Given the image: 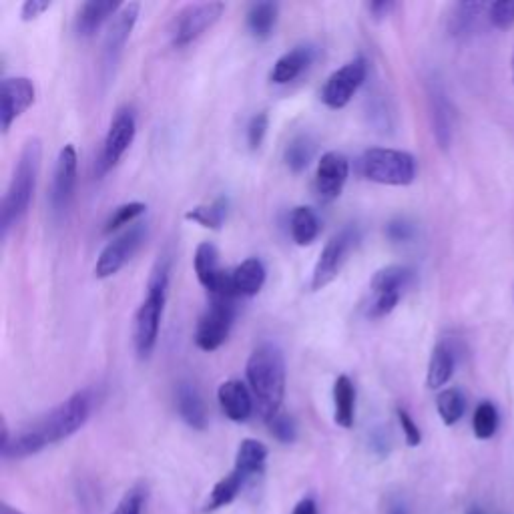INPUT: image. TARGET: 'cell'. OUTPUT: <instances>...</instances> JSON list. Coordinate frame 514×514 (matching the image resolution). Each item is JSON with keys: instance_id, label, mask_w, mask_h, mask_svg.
<instances>
[{"instance_id": "obj_1", "label": "cell", "mask_w": 514, "mask_h": 514, "mask_svg": "<svg viewBox=\"0 0 514 514\" xmlns=\"http://www.w3.org/2000/svg\"><path fill=\"white\" fill-rule=\"evenodd\" d=\"M93 404V394L89 390H81L13 436L9 432V426L3 424V444H0V452H3L7 460H21L39 454L47 446L71 438L91 418Z\"/></svg>"}, {"instance_id": "obj_2", "label": "cell", "mask_w": 514, "mask_h": 514, "mask_svg": "<svg viewBox=\"0 0 514 514\" xmlns=\"http://www.w3.org/2000/svg\"><path fill=\"white\" fill-rule=\"evenodd\" d=\"M245 374L257 402V410H260L266 422H270L282 412V402L286 396L284 352L272 342L257 346L247 360Z\"/></svg>"}, {"instance_id": "obj_3", "label": "cell", "mask_w": 514, "mask_h": 514, "mask_svg": "<svg viewBox=\"0 0 514 514\" xmlns=\"http://www.w3.org/2000/svg\"><path fill=\"white\" fill-rule=\"evenodd\" d=\"M41 159H43L41 139L33 137L25 143L19 155L11 185L3 199V207H0V229H3V237L9 235V231L25 217V213L31 207V201L37 189L39 171H41Z\"/></svg>"}, {"instance_id": "obj_4", "label": "cell", "mask_w": 514, "mask_h": 514, "mask_svg": "<svg viewBox=\"0 0 514 514\" xmlns=\"http://www.w3.org/2000/svg\"><path fill=\"white\" fill-rule=\"evenodd\" d=\"M169 276H171V262L167 255H163L151 272V278L147 284V296L135 314L133 340H135L137 356L141 360H147L157 346L167 292H169Z\"/></svg>"}, {"instance_id": "obj_5", "label": "cell", "mask_w": 514, "mask_h": 514, "mask_svg": "<svg viewBox=\"0 0 514 514\" xmlns=\"http://www.w3.org/2000/svg\"><path fill=\"white\" fill-rule=\"evenodd\" d=\"M360 169L368 181L394 187H406L418 175V163L412 153L388 147L368 149L360 159Z\"/></svg>"}, {"instance_id": "obj_6", "label": "cell", "mask_w": 514, "mask_h": 514, "mask_svg": "<svg viewBox=\"0 0 514 514\" xmlns=\"http://www.w3.org/2000/svg\"><path fill=\"white\" fill-rule=\"evenodd\" d=\"M235 302L237 298L231 296H209V306L195 330V344L199 350L215 352L225 344L237 314Z\"/></svg>"}, {"instance_id": "obj_7", "label": "cell", "mask_w": 514, "mask_h": 514, "mask_svg": "<svg viewBox=\"0 0 514 514\" xmlns=\"http://www.w3.org/2000/svg\"><path fill=\"white\" fill-rule=\"evenodd\" d=\"M360 241V231L354 225L344 227L340 233H336L320 253V260L312 274V290L320 292L328 284H332L338 274L342 272L344 264L348 262V255L356 249Z\"/></svg>"}, {"instance_id": "obj_8", "label": "cell", "mask_w": 514, "mask_h": 514, "mask_svg": "<svg viewBox=\"0 0 514 514\" xmlns=\"http://www.w3.org/2000/svg\"><path fill=\"white\" fill-rule=\"evenodd\" d=\"M223 3H201L185 7L171 25V43L177 49H183L205 35L223 15Z\"/></svg>"}, {"instance_id": "obj_9", "label": "cell", "mask_w": 514, "mask_h": 514, "mask_svg": "<svg viewBox=\"0 0 514 514\" xmlns=\"http://www.w3.org/2000/svg\"><path fill=\"white\" fill-rule=\"evenodd\" d=\"M147 237V225L145 223H135L129 229H125L119 237H115L107 247L101 251L97 266H95V276L99 280H107L115 276L131 257L137 253V249L143 245Z\"/></svg>"}, {"instance_id": "obj_10", "label": "cell", "mask_w": 514, "mask_h": 514, "mask_svg": "<svg viewBox=\"0 0 514 514\" xmlns=\"http://www.w3.org/2000/svg\"><path fill=\"white\" fill-rule=\"evenodd\" d=\"M368 77V61L364 57H358L350 63H346L342 69L332 73L322 89V101L330 109H344L358 89L364 85Z\"/></svg>"}, {"instance_id": "obj_11", "label": "cell", "mask_w": 514, "mask_h": 514, "mask_svg": "<svg viewBox=\"0 0 514 514\" xmlns=\"http://www.w3.org/2000/svg\"><path fill=\"white\" fill-rule=\"evenodd\" d=\"M135 133H137L135 113L129 107L119 109L111 121V127L107 131V137L103 143V151L97 159V175L99 177L105 175L109 169H113L121 161L125 151L131 147Z\"/></svg>"}, {"instance_id": "obj_12", "label": "cell", "mask_w": 514, "mask_h": 514, "mask_svg": "<svg viewBox=\"0 0 514 514\" xmlns=\"http://www.w3.org/2000/svg\"><path fill=\"white\" fill-rule=\"evenodd\" d=\"M193 266L199 284L209 292V296H231L237 298L231 290V272H223L219 266V251L213 243L203 241L195 249Z\"/></svg>"}, {"instance_id": "obj_13", "label": "cell", "mask_w": 514, "mask_h": 514, "mask_svg": "<svg viewBox=\"0 0 514 514\" xmlns=\"http://www.w3.org/2000/svg\"><path fill=\"white\" fill-rule=\"evenodd\" d=\"M37 89L27 77L5 79L0 85V123L3 131L9 133L13 123L35 103Z\"/></svg>"}, {"instance_id": "obj_14", "label": "cell", "mask_w": 514, "mask_h": 514, "mask_svg": "<svg viewBox=\"0 0 514 514\" xmlns=\"http://www.w3.org/2000/svg\"><path fill=\"white\" fill-rule=\"evenodd\" d=\"M77 149L75 145H65L59 153L57 167H55V179H53V191H51V205L55 213H65L71 205L75 185H77Z\"/></svg>"}, {"instance_id": "obj_15", "label": "cell", "mask_w": 514, "mask_h": 514, "mask_svg": "<svg viewBox=\"0 0 514 514\" xmlns=\"http://www.w3.org/2000/svg\"><path fill=\"white\" fill-rule=\"evenodd\" d=\"M350 175V161L338 151L322 155L316 173V191L322 201H334L342 195Z\"/></svg>"}, {"instance_id": "obj_16", "label": "cell", "mask_w": 514, "mask_h": 514, "mask_svg": "<svg viewBox=\"0 0 514 514\" xmlns=\"http://www.w3.org/2000/svg\"><path fill=\"white\" fill-rule=\"evenodd\" d=\"M428 109L434 139L440 149H448L454 137V109L438 81L428 83Z\"/></svg>"}, {"instance_id": "obj_17", "label": "cell", "mask_w": 514, "mask_h": 514, "mask_svg": "<svg viewBox=\"0 0 514 514\" xmlns=\"http://www.w3.org/2000/svg\"><path fill=\"white\" fill-rule=\"evenodd\" d=\"M139 11L141 7L137 3H129L121 9L119 15H115V21L113 25L109 27V33L105 37V51H103V57H105V67L111 69L117 65L135 25H137V19H139Z\"/></svg>"}, {"instance_id": "obj_18", "label": "cell", "mask_w": 514, "mask_h": 514, "mask_svg": "<svg viewBox=\"0 0 514 514\" xmlns=\"http://www.w3.org/2000/svg\"><path fill=\"white\" fill-rule=\"evenodd\" d=\"M217 400L223 414L231 422H245L253 414V396L241 380H227L217 390Z\"/></svg>"}, {"instance_id": "obj_19", "label": "cell", "mask_w": 514, "mask_h": 514, "mask_svg": "<svg viewBox=\"0 0 514 514\" xmlns=\"http://www.w3.org/2000/svg\"><path fill=\"white\" fill-rule=\"evenodd\" d=\"M316 59V49L312 45H298L292 51H288L286 55H282L272 73L270 79L276 85H288L292 81H296Z\"/></svg>"}, {"instance_id": "obj_20", "label": "cell", "mask_w": 514, "mask_h": 514, "mask_svg": "<svg viewBox=\"0 0 514 514\" xmlns=\"http://www.w3.org/2000/svg\"><path fill=\"white\" fill-rule=\"evenodd\" d=\"M123 9L121 3H113V0H91L79 9L77 21H75V33L81 39H91L97 35V31L113 17L117 11Z\"/></svg>"}, {"instance_id": "obj_21", "label": "cell", "mask_w": 514, "mask_h": 514, "mask_svg": "<svg viewBox=\"0 0 514 514\" xmlns=\"http://www.w3.org/2000/svg\"><path fill=\"white\" fill-rule=\"evenodd\" d=\"M175 400H177V412L189 428L193 430L207 428V408L193 382H179L175 390Z\"/></svg>"}, {"instance_id": "obj_22", "label": "cell", "mask_w": 514, "mask_h": 514, "mask_svg": "<svg viewBox=\"0 0 514 514\" xmlns=\"http://www.w3.org/2000/svg\"><path fill=\"white\" fill-rule=\"evenodd\" d=\"M266 284V266L257 257L241 262L231 272V290L237 298H253Z\"/></svg>"}, {"instance_id": "obj_23", "label": "cell", "mask_w": 514, "mask_h": 514, "mask_svg": "<svg viewBox=\"0 0 514 514\" xmlns=\"http://www.w3.org/2000/svg\"><path fill=\"white\" fill-rule=\"evenodd\" d=\"M268 454H270V450L264 442L253 440V438H245L237 448L233 470H237L249 482L251 478L264 474Z\"/></svg>"}, {"instance_id": "obj_24", "label": "cell", "mask_w": 514, "mask_h": 514, "mask_svg": "<svg viewBox=\"0 0 514 514\" xmlns=\"http://www.w3.org/2000/svg\"><path fill=\"white\" fill-rule=\"evenodd\" d=\"M456 370V354L454 348L448 342H438L432 350L428 374H426V386L430 390L444 388Z\"/></svg>"}, {"instance_id": "obj_25", "label": "cell", "mask_w": 514, "mask_h": 514, "mask_svg": "<svg viewBox=\"0 0 514 514\" xmlns=\"http://www.w3.org/2000/svg\"><path fill=\"white\" fill-rule=\"evenodd\" d=\"M488 11L484 3H458L448 17V33L456 39H468L480 29L482 13Z\"/></svg>"}, {"instance_id": "obj_26", "label": "cell", "mask_w": 514, "mask_h": 514, "mask_svg": "<svg viewBox=\"0 0 514 514\" xmlns=\"http://www.w3.org/2000/svg\"><path fill=\"white\" fill-rule=\"evenodd\" d=\"M414 272L406 266H388L376 272L372 278V292L374 296H402L404 290L410 286Z\"/></svg>"}, {"instance_id": "obj_27", "label": "cell", "mask_w": 514, "mask_h": 514, "mask_svg": "<svg viewBox=\"0 0 514 514\" xmlns=\"http://www.w3.org/2000/svg\"><path fill=\"white\" fill-rule=\"evenodd\" d=\"M334 420L346 430L356 422V388L348 376H338L334 384Z\"/></svg>"}, {"instance_id": "obj_28", "label": "cell", "mask_w": 514, "mask_h": 514, "mask_svg": "<svg viewBox=\"0 0 514 514\" xmlns=\"http://www.w3.org/2000/svg\"><path fill=\"white\" fill-rule=\"evenodd\" d=\"M278 23V5L276 3H255L247 13V29L253 39L266 41L272 37Z\"/></svg>"}, {"instance_id": "obj_29", "label": "cell", "mask_w": 514, "mask_h": 514, "mask_svg": "<svg viewBox=\"0 0 514 514\" xmlns=\"http://www.w3.org/2000/svg\"><path fill=\"white\" fill-rule=\"evenodd\" d=\"M245 484H247V480L237 470H231L227 476H223L211 488V494H209L203 510L205 512H215V510H219L223 506H229L239 496V492L243 490Z\"/></svg>"}, {"instance_id": "obj_30", "label": "cell", "mask_w": 514, "mask_h": 514, "mask_svg": "<svg viewBox=\"0 0 514 514\" xmlns=\"http://www.w3.org/2000/svg\"><path fill=\"white\" fill-rule=\"evenodd\" d=\"M227 211H229V199L225 195H221L209 205H197V207L189 209L185 213V219L195 221L205 229L219 231L227 219Z\"/></svg>"}, {"instance_id": "obj_31", "label": "cell", "mask_w": 514, "mask_h": 514, "mask_svg": "<svg viewBox=\"0 0 514 514\" xmlns=\"http://www.w3.org/2000/svg\"><path fill=\"white\" fill-rule=\"evenodd\" d=\"M314 153H316V141L308 133H302L288 143L284 151V161L292 173H302L312 163Z\"/></svg>"}, {"instance_id": "obj_32", "label": "cell", "mask_w": 514, "mask_h": 514, "mask_svg": "<svg viewBox=\"0 0 514 514\" xmlns=\"http://www.w3.org/2000/svg\"><path fill=\"white\" fill-rule=\"evenodd\" d=\"M292 237L298 245H310L320 233V219L310 207H296L290 217Z\"/></svg>"}, {"instance_id": "obj_33", "label": "cell", "mask_w": 514, "mask_h": 514, "mask_svg": "<svg viewBox=\"0 0 514 514\" xmlns=\"http://www.w3.org/2000/svg\"><path fill=\"white\" fill-rule=\"evenodd\" d=\"M436 410L446 426H454L466 412V398L458 388H446L436 398Z\"/></svg>"}, {"instance_id": "obj_34", "label": "cell", "mask_w": 514, "mask_h": 514, "mask_svg": "<svg viewBox=\"0 0 514 514\" xmlns=\"http://www.w3.org/2000/svg\"><path fill=\"white\" fill-rule=\"evenodd\" d=\"M498 424H500V416H498V410L492 402L484 400L476 406L474 410V416H472V430H474V436L478 440H490L496 430H498Z\"/></svg>"}, {"instance_id": "obj_35", "label": "cell", "mask_w": 514, "mask_h": 514, "mask_svg": "<svg viewBox=\"0 0 514 514\" xmlns=\"http://www.w3.org/2000/svg\"><path fill=\"white\" fill-rule=\"evenodd\" d=\"M145 211H147V205L141 203V201H133V203H125V205L117 207V209L113 211V215L107 219L103 233L109 235V233H113V231H117V229L129 225V223H133V221L139 219Z\"/></svg>"}, {"instance_id": "obj_36", "label": "cell", "mask_w": 514, "mask_h": 514, "mask_svg": "<svg viewBox=\"0 0 514 514\" xmlns=\"http://www.w3.org/2000/svg\"><path fill=\"white\" fill-rule=\"evenodd\" d=\"M145 506H147V488L145 484H135L123 494V498L117 502L111 514H145Z\"/></svg>"}, {"instance_id": "obj_37", "label": "cell", "mask_w": 514, "mask_h": 514, "mask_svg": "<svg viewBox=\"0 0 514 514\" xmlns=\"http://www.w3.org/2000/svg\"><path fill=\"white\" fill-rule=\"evenodd\" d=\"M486 19L496 31H506L514 25V0H496L488 5Z\"/></svg>"}, {"instance_id": "obj_38", "label": "cell", "mask_w": 514, "mask_h": 514, "mask_svg": "<svg viewBox=\"0 0 514 514\" xmlns=\"http://www.w3.org/2000/svg\"><path fill=\"white\" fill-rule=\"evenodd\" d=\"M270 432L274 434V438L282 444H292L296 438H298V426H296V420L290 416V414H276L270 422Z\"/></svg>"}, {"instance_id": "obj_39", "label": "cell", "mask_w": 514, "mask_h": 514, "mask_svg": "<svg viewBox=\"0 0 514 514\" xmlns=\"http://www.w3.org/2000/svg\"><path fill=\"white\" fill-rule=\"evenodd\" d=\"M268 127H270V117L268 113H257L251 117L249 125H247V145L251 151H257L262 147L264 139H266V133H268Z\"/></svg>"}, {"instance_id": "obj_40", "label": "cell", "mask_w": 514, "mask_h": 514, "mask_svg": "<svg viewBox=\"0 0 514 514\" xmlns=\"http://www.w3.org/2000/svg\"><path fill=\"white\" fill-rule=\"evenodd\" d=\"M396 416H398V422H400V426H402V434H404V438H406V444L412 446V448L420 446V442H422V432H420L418 424L414 422V418L410 416V412H408L406 408H396Z\"/></svg>"}, {"instance_id": "obj_41", "label": "cell", "mask_w": 514, "mask_h": 514, "mask_svg": "<svg viewBox=\"0 0 514 514\" xmlns=\"http://www.w3.org/2000/svg\"><path fill=\"white\" fill-rule=\"evenodd\" d=\"M400 298L402 296H374V300H372V304L368 308V318L380 320V318L390 316L396 310Z\"/></svg>"}, {"instance_id": "obj_42", "label": "cell", "mask_w": 514, "mask_h": 514, "mask_svg": "<svg viewBox=\"0 0 514 514\" xmlns=\"http://www.w3.org/2000/svg\"><path fill=\"white\" fill-rule=\"evenodd\" d=\"M386 235H388V239L402 243V241H410L416 235V229L408 219H392L386 225Z\"/></svg>"}, {"instance_id": "obj_43", "label": "cell", "mask_w": 514, "mask_h": 514, "mask_svg": "<svg viewBox=\"0 0 514 514\" xmlns=\"http://www.w3.org/2000/svg\"><path fill=\"white\" fill-rule=\"evenodd\" d=\"M51 5H53L51 0H27V3L23 5V11H21V19H23L25 23L35 21V19H39L45 11H49Z\"/></svg>"}, {"instance_id": "obj_44", "label": "cell", "mask_w": 514, "mask_h": 514, "mask_svg": "<svg viewBox=\"0 0 514 514\" xmlns=\"http://www.w3.org/2000/svg\"><path fill=\"white\" fill-rule=\"evenodd\" d=\"M394 9H396V5L390 3V0H376V3H370V5H368V11H370V15H372L376 21L386 19Z\"/></svg>"}, {"instance_id": "obj_45", "label": "cell", "mask_w": 514, "mask_h": 514, "mask_svg": "<svg viewBox=\"0 0 514 514\" xmlns=\"http://www.w3.org/2000/svg\"><path fill=\"white\" fill-rule=\"evenodd\" d=\"M390 436L384 432V430H376L374 434H372V448H374V452L378 454V456H388V452H390Z\"/></svg>"}, {"instance_id": "obj_46", "label": "cell", "mask_w": 514, "mask_h": 514, "mask_svg": "<svg viewBox=\"0 0 514 514\" xmlns=\"http://www.w3.org/2000/svg\"><path fill=\"white\" fill-rule=\"evenodd\" d=\"M292 514H318V504L314 498H304L296 504Z\"/></svg>"}, {"instance_id": "obj_47", "label": "cell", "mask_w": 514, "mask_h": 514, "mask_svg": "<svg viewBox=\"0 0 514 514\" xmlns=\"http://www.w3.org/2000/svg\"><path fill=\"white\" fill-rule=\"evenodd\" d=\"M386 514H410V510H408V504L402 498H392L388 502Z\"/></svg>"}, {"instance_id": "obj_48", "label": "cell", "mask_w": 514, "mask_h": 514, "mask_svg": "<svg viewBox=\"0 0 514 514\" xmlns=\"http://www.w3.org/2000/svg\"><path fill=\"white\" fill-rule=\"evenodd\" d=\"M3 514H25V512H21L17 506H13L9 502H3Z\"/></svg>"}, {"instance_id": "obj_49", "label": "cell", "mask_w": 514, "mask_h": 514, "mask_svg": "<svg viewBox=\"0 0 514 514\" xmlns=\"http://www.w3.org/2000/svg\"><path fill=\"white\" fill-rule=\"evenodd\" d=\"M466 514H486V512H484V508H480V506H470Z\"/></svg>"}, {"instance_id": "obj_50", "label": "cell", "mask_w": 514, "mask_h": 514, "mask_svg": "<svg viewBox=\"0 0 514 514\" xmlns=\"http://www.w3.org/2000/svg\"><path fill=\"white\" fill-rule=\"evenodd\" d=\"M512 83H514V55H512Z\"/></svg>"}]
</instances>
